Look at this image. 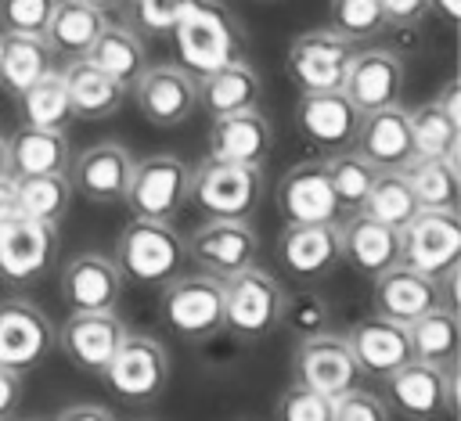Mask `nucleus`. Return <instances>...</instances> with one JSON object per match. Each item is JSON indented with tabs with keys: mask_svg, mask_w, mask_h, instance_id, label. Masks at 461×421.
Wrapping results in <instances>:
<instances>
[{
	"mask_svg": "<svg viewBox=\"0 0 461 421\" xmlns=\"http://www.w3.org/2000/svg\"><path fill=\"white\" fill-rule=\"evenodd\" d=\"M169 36H173V47H176V61L194 79H202V76L223 68L227 61L241 58V29L212 0H194L176 18Z\"/></svg>",
	"mask_w": 461,
	"mask_h": 421,
	"instance_id": "nucleus-1",
	"label": "nucleus"
},
{
	"mask_svg": "<svg viewBox=\"0 0 461 421\" xmlns=\"http://www.w3.org/2000/svg\"><path fill=\"white\" fill-rule=\"evenodd\" d=\"M162 324L184 342H209L223 331V277L198 270L169 277L158 299Z\"/></svg>",
	"mask_w": 461,
	"mask_h": 421,
	"instance_id": "nucleus-2",
	"label": "nucleus"
},
{
	"mask_svg": "<svg viewBox=\"0 0 461 421\" xmlns=\"http://www.w3.org/2000/svg\"><path fill=\"white\" fill-rule=\"evenodd\" d=\"M184 255H187V248H184V237L173 230V223L133 216L122 227L112 259L119 263L122 277L148 284V288H162L180 270Z\"/></svg>",
	"mask_w": 461,
	"mask_h": 421,
	"instance_id": "nucleus-3",
	"label": "nucleus"
},
{
	"mask_svg": "<svg viewBox=\"0 0 461 421\" xmlns=\"http://www.w3.org/2000/svg\"><path fill=\"white\" fill-rule=\"evenodd\" d=\"M281 302L285 288L267 270L241 266L223 277V331L256 342L281 327Z\"/></svg>",
	"mask_w": 461,
	"mask_h": 421,
	"instance_id": "nucleus-4",
	"label": "nucleus"
},
{
	"mask_svg": "<svg viewBox=\"0 0 461 421\" xmlns=\"http://www.w3.org/2000/svg\"><path fill=\"white\" fill-rule=\"evenodd\" d=\"M108 392L119 403L130 407H144L151 399L162 396L166 381H169V353L158 338L148 335H126L115 349V356L104 363L101 371Z\"/></svg>",
	"mask_w": 461,
	"mask_h": 421,
	"instance_id": "nucleus-5",
	"label": "nucleus"
},
{
	"mask_svg": "<svg viewBox=\"0 0 461 421\" xmlns=\"http://www.w3.org/2000/svg\"><path fill=\"white\" fill-rule=\"evenodd\" d=\"M191 198L205 216L249 219L263 198V166L205 158L191 169Z\"/></svg>",
	"mask_w": 461,
	"mask_h": 421,
	"instance_id": "nucleus-6",
	"label": "nucleus"
},
{
	"mask_svg": "<svg viewBox=\"0 0 461 421\" xmlns=\"http://www.w3.org/2000/svg\"><path fill=\"white\" fill-rule=\"evenodd\" d=\"M187 198H191V166L184 158L148 155L144 162H133L130 187L122 194L133 216L173 223Z\"/></svg>",
	"mask_w": 461,
	"mask_h": 421,
	"instance_id": "nucleus-7",
	"label": "nucleus"
},
{
	"mask_svg": "<svg viewBox=\"0 0 461 421\" xmlns=\"http://www.w3.org/2000/svg\"><path fill=\"white\" fill-rule=\"evenodd\" d=\"M58 245V223L11 212L0 219V281L11 288L36 284L50 270Z\"/></svg>",
	"mask_w": 461,
	"mask_h": 421,
	"instance_id": "nucleus-8",
	"label": "nucleus"
},
{
	"mask_svg": "<svg viewBox=\"0 0 461 421\" xmlns=\"http://www.w3.org/2000/svg\"><path fill=\"white\" fill-rule=\"evenodd\" d=\"M382 381L389 389L393 407L403 417L425 421L436 414H457V360L447 367H436V363L411 356Z\"/></svg>",
	"mask_w": 461,
	"mask_h": 421,
	"instance_id": "nucleus-9",
	"label": "nucleus"
},
{
	"mask_svg": "<svg viewBox=\"0 0 461 421\" xmlns=\"http://www.w3.org/2000/svg\"><path fill=\"white\" fill-rule=\"evenodd\" d=\"M353 58V40L342 32L328 29H306L288 43V79L295 83L299 94H317V90H342L346 68Z\"/></svg>",
	"mask_w": 461,
	"mask_h": 421,
	"instance_id": "nucleus-10",
	"label": "nucleus"
},
{
	"mask_svg": "<svg viewBox=\"0 0 461 421\" xmlns=\"http://www.w3.org/2000/svg\"><path fill=\"white\" fill-rule=\"evenodd\" d=\"M461 255V219L457 209H421L407 227H400V263L443 277Z\"/></svg>",
	"mask_w": 461,
	"mask_h": 421,
	"instance_id": "nucleus-11",
	"label": "nucleus"
},
{
	"mask_svg": "<svg viewBox=\"0 0 461 421\" xmlns=\"http://www.w3.org/2000/svg\"><path fill=\"white\" fill-rule=\"evenodd\" d=\"M292 378L324 396H339L357 385L360 367L353 360L346 335L313 331V335H303L292 349Z\"/></svg>",
	"mask_w": 461,
	"mask_h": 421,
	"instance_id": "nucleus-12",
	"label": "nucleus"
},
{
	"mask_svg": "<svg viewBox=\"0 0 461 421\" xmlns=\"http://www.w3.org/2000/svg\"><path fill=\"white\" fill-rule=\"evenodd\" d=\"M140 115L151 126H180L198 108V79L184 65H148L130 86Z\"/></svg>",
	"mask_w": 461,
	"mask_h": 421,
	"instance_id": "nucleus-13",
	"label": "nucleus"
},
{
	"mask_svg": "<svg viewBox=\"0 0 461 421\" xmlns=\"http://www.w3.org/2000/svg\"><path fill=\"white\" fill-rule=\"evenodd\" d=\"M54 345H58V331L40 306H32L29 299L0 302V363L4 367L25 374L40 367Z\"/></svg>",
	"mask_w": 461,
	"mask_h": 421,
	"instance_id": "nucleus-14",
	"label": "nucleus"
},
{
	"mask_svg": "<svg viewBox=\"0 0 461 421\" xmlns=\"http://www.w3.org/2000/svg\"><path fill=\"white\" fill-rule=\"evenodd\" d=\"M122 338L126 327L115 309H72L58 327V349L83 374H101Z\"/></svg>",
	"mask_w": 461,
	"mask_h": 421,
	"instance_id": "nucleus-15",
	"label": "nucleus"
},
{
	"mask_svg": "<svg viewBox=\"0 0 461 421\" xmlns=\"http://www.w3.org/2000/svg\"><path fill=\"white\" fill-rule=\"evenodd\" d=\"M295 126L306 144H313L321 155H331V151L353 148V137L360 126V108L346 97V90L299 94Z\"/></svg>",
	"mask_w": 461,
	"mask_h": 421,
	"instance_id": "nucleus-16",
	"label": "nucleus"
},
{
	"mask_svg": "<svg viewBox=\"0 0 461 421\" xmlns=\"http://www.w3.org/2000/svg\"><path fill=\"white\" fill-rule=\"evenodd\" d=\"M187 255L216 273V277H227L241 266H252L256 263V252H259V237L256 230L249 227V219H223V216H209V223H202L187 241H184Z\"/></svg>",
	"mask_w": 461,
	"mask_h": 421,
	"instance_id": "nucleus-17",
	"label": "nucleus"
},
{
	"mask_svg": "<svg viewBox=\"0 0 461 421\" xmlns=\"http://www.w3.org/2000/svg\"><path fill=\"white\" fill-rule=\"evenodd\" d=\"M403 79H407V68H403V58L396 50L364 47V50H353L346 79H342V90L364 115V112L396 104L400 94H403Z\"/></svg>",
	"mask_w": 461,
	"mask_h": 421,
	"instance_id": "nucleus-18",
	"label": "nucleus"
},
{
	"mask_svg": "<svg viewBox=\"0 0 461 421\" xmlns=\"http://www.w3.org/2000/svg\"><path fill=\"white\" fill-rule=\"evenodd\" d=\"M277 212L285 223H339L342 209L335 202V191L328 184L321 158H306L281 176Z\"/></svg>",
	"mask_w": 461,
	"mask_h": 421,
	"instance_id": "nucleus-19",
	"label": "nucleus"
},
{
	"mask_svg": "<svg viewBox=\"0 0 461 421\" xmlns=\"http://www.w3.org/2000/svg\"><path fill=\"white\" fill-rule=\"evenodd\" d=\"M281 266L299 281H321L342 263L339 223H285L277 237Z\"/></svg>",
	"mask_w": 461,
	"mask_h": 421,
	"instance_id": "nucleus-20",
	"label": "nucleus"
},
{
	"mask_svg": "<svg viewBox=\"0 0 461 421\" xmlns=\"http://www.w3.org/2000/svg\"><path fill=\"white\" fill-rule=\"evenodd\" d=\"M130 173H133V155L119 140H97L72 162L68 184L76 194H83L94 205H115L130 187Z\"/></svg>",
	"mask_w": 461,
	"mask_h": 421,
	"instance_id": "nucleus-21",
	"label": "nucleus"
},
{
	"mask_svg": "<svg viewBox=\"0 0 461 421\" xmlns=\"http://www.w3.org/2000/svg\"><path fill=\"white\" fill-rule=\"evenodd\" d=\"M353 151H360L375 169H403L414 158L411 112L400 101L364 112L357 137H353Z\"/></svg>",
	"mask_w": 461,
	"mask_h": 421,
	"instance_id": "nucleus-22",
	"label": "nucleus"
},
{
	"mask_svg": "<svg viewBox=\"0 0 461 421\" xmlns=\"http://www.w3.org/2000/svg\"><path fill=\"white\" fill-rule=\"evenodd\" d=\"M436 302H439V281L407 263H393L389 270L371 277V309L389 320L411 324Z\"/></svg>",
	"mask_w": 461,
	"mask_h": 421,
	"instance_id": "nucleus-23",
	"label": "nucleus"
},
{
	"mask_svg": "<svg viewBox=\"0 0 461 421\" xmlns=\"http://www.w3.org/2000/svg\"><path fill=\"white\" fill-rule=\"evenodd\" d=\"M122 295V270L112 255L79 252L61 270V299L68 309H115Z\"/></svg>",
	"mask_w": 461,
	"mask_h": 421,
	"instance_id": "nucleus-24",
	"label": "nucleus"
},
{
	"mask_svg": "<svg viewBox=\"0 0 461 421\" xmlns=\"http://www.w3.org/2000/svg\"><path fill=\"white\" fill-rule=\"evenodd\" d=\"M346 342H349V349H353V360H357L360 374L385 378V374H393L403 360H411L407 324L389 320V317H382V313H371V317L349 324Z\"/></svg>",
	"mask_w": 461,
	"mask_h": 421,
	"instance_id": "nucleus-25",
	"label": "nucleus"
},
{
	"mask_svg": "<svg viewBox=\"0 0 461 421\" xmlns=\"http://www.w3.org/2000/svg\"><path fill=\"white\" fill-rule=\"evenodd\" d=\"M274 144L270 119L259 108L216 115L209 126V158L220 162H241V166H263Z\"/></svg>",
	"mask_w": 461,
	"mask_h": 421,
	"instance_id": "nucleus-26",
	"label": "nucleus"
},
{
	"mask_svg": "<svg viewBox=\"0 0 461 421\" xmlns=\"http://www.w3.org/2000/svg\"><path fill=\"white\" fill-rule=\"evenodd\" d=\"M339 237H342V263H349L364 277H375L393 263H400V230L367 216L364 209L349 212L346 223H339Z\"/></svg>",
	"mask_w": 461,
	"mask_h": 421,
	"instance_id": "nucleus-27",
	"label": "nucleus"
},
{
	"mask_svg": "<svg viewBox=\"0 0 461 421\" xmlns=\"http://www.w3.org/2000/svg\"><path fill=\"white\" fill-rule=\"evenodd\" d=\"M65 90H68V104H72V119H108L122 108L126 101V86L115 83L104 68H97L90 58H68L65 68Z\"/></svg>",
	"mask_w": 461,
	"mask_h": 421,
	"instance_id": "nucleus-28",
	"label": "nucleus"
},
{
	"mask_svg": "<svg viewBox=\"0 0 461 421\" xmlns=\"http://www.w3.org/2000/svg\"><path fill=\"white\" fill-rule=\"evenodd\" d=\"M259 97H263V79L241 58H234L223 68H216V72L198 79V108L209 119L230 115V112H245V108H259Z\"/></svg>",
	"mask_w": 461,
	"mask_h": 421,
	"instance_id": "nucleus-29",
	"label": "nucleus"
},
{
	"mask_svg": "<svg viewBox=\"0 0 461 421\" xmlns=\"http://www.w3.org/2000/svg\"><path fill=\"white\" fill-rule=\"evenodd\" d=\"M65 169H68V137H65V130L22 126L7 140V176L65 173Z\"/></svg>",
	"mask_w": 461,
	"mask_h": 421,
	"instance_id": "nucleus-30",
	"label": "nucleus"
},
{
	"mask_svg": "<svg viewBox=\"0 0 461 421\" xmlns=\"http://www.w3.org/2000/svg\"><path fill=\"white\" fill-rule=\"evenodd\" d=\"M58 68V54L47 36L29 32H0V86L18 97L32 79Z\"/></svg>",
	"mask_w": 461,
	"mask_h": 421,
	"instance_id": "nucleus-31",
	"label": "nucleus"
},
{
	"mask_svg": "<svg viewBox=\"0 0 461 421\" xmlns=\"http://www.w3.org/2000/svg\"><path fill=\"white\" fill-rule=\"evenodd\" d=\"M90 58L97 68H104L115 83H122L126 90L133 86V79L148 68V54H144V36H137L130 25H115L104 22V29L97 32V40L90 43V50L83 54Z\"/></svg>",
	"mask_w": 461,
	"mask_h": 421,
	"instance_id": "nucleus-32",
	"label": "nucleus"
},
{
	"mask_svg": "<svg viewBox=\"0 0 461 421\" xmlns=\"http://www.w3.org/2000/svg\"><path fill=\"white\" fill-rule=\"evenodd\" d=\"M104 22H108V14L83 0H58L43 36L54 47V54L68 61V58H83L90 50V43L104 29Z\"/></svg>",
	"mask_w": 461,
	"mask_h": 421,
	"instance_id": "nucleus-33",
	"label": "nucleus"
},
{
	"mask_svg": "<svg viewBox=\"0 0 461 421\" xmlns=\"http://www.w3.org/2000/svg\"><path fill=\"white\" fill-rule=\"evenodd\" d=\"M407 338H411V356L414 360H425V363H436V367L454 363L457 360V342H461L457 309L436 302L432 309H425L421 317H414L407 324Z\"/></svg>",
	"mask_w": 461,
	"mask_h": 421,
	"instance_id": "nucleus-34",
	"label": "nucleus"
},
{
	"mask_svg": "<svg viewBox=\"0 0 461 421\" xmlns=\"http://www.w3.org/2000/svg\"><path fill=\"white\" fill-rule=\"evenodd\" d=\"M11 191H14V212L43 223H61L72 202V184L65 173L11 176Z\"/></svg>",
	"mask_w": 461,
	"mask_h": 421,
	"instance_id": "nucleus-35",
	"label": "nucleus"
},
{
	"mask_svg": "<svg viewBox=\"0 0 461 421\" xmlns=\"http://www.w3.org/2000/svg\"><path fill=\"white\" fill-rule=\"evenodd\" d=\"M411 191L421 209H457L461 202V176H457V155L447 158H411L403 166Z\"/></svg>",
	"mask_w": 461,
	"mask_h": 421,
	"instance_id": "nucleus-36",
	"label": "nucleus"
},
{
	"mask_svg": "<svg viewBox=\"0 0 461 421\" xmlns=\"http://www.w3.org/2000/svg\"><path fill=\"white\" fill-rule=\"evenodd\" d=\"M25 126H43V130H65L72 122V104H68V90H65V76L61 68L43 72L40 79H32L22 94H18Z\"/></svg>",
	"mask_w": 461,
	"mask_h": 421,
	"instance_id": "nucleus-37",
	"label": "nucleus"
},
{
	"mask_svg": "<svg viewBox=\"0 0 461 421\" xmlns=\"http://www.w3.org/2000/svg\"><path fill=\"white\" fill-rule=\"evenodd\" d=\"M360 209L367 216L396 227V230L407 227L421 212V205H418V198H414L411 180H407L403 169H378V176H375V184H371V191H367V198H364Z\"/></svg>",
	"mask_w": 461,
	"mask_h": 421,
	"instance_id": "nucleus-38",
	"label": "nucleus"
},
{
	"mask_svg": "<svg viewBox=\"0 0 461 421\" xmlns=\"http://www.w3.org/2000/svg\"><path fill=\"white\" fill-rule=\"evenodd\" d=\"M324 162V173H328V184L335 191V202L342 212H357L378 176V169L353 148H342V151H331L321 158Z\"/></svg>",
	"mask_w": 461,
	"mask_h": 421,
	"instance_id": "nucleus-39",
	"label": "nucleus"
},
{
	"mask_svg": "<svg viewBox=\"0 0 461 421\" xmlns=\"http://www.w3.org/2000/svg\"><path fill=\"white\" fill-rule=\"evenodd\" d=\"M414 158H447L461 148V122L450 119L436 101H425L411 112Z\"/></svg>",
	"mask_w": 461,
	"mask_h": 421,
	"instance_id": "nucleus-40",
	"label": "nucleus"
},
{
	"mask_svg": "<svg viewBox=\"0 0 461 421\" xmlns=\"http://www.w3.org/2000/svg\"><path fill=\"white\" fill-rule=\"evenodd\" d=\"M328 18H331V29L353 43L371 40L385 29V14L378 0H328Z\"/></svg>",
	"mask_w": 461,
	"mask_h": 421,
	"instance_id": "nucleus-41",
	"label": "nucleus"
},
{
	"mask_svg": "<svg viewBox=\"0 0 461 421\" xmlns=\"http://www.w3.org/2000/svg\"><path fill=\"white\" fill-rule=\"evenodd\" d=\"M194 0H122L126 25L137 36H169L176 18L191 7Z\"/></svg>",
	"mask_w": 461,
	"mask_h": 421,
	"instance_id": "nucleus-42",
	"label": "nucleus"
},
{
	"mask_svg": "<svg viewBox=\"0 0 461 421\" xmlns=\"http://www.w3.org/2000/svg\"><path fill=\"white\" fill-rule=\"evenodd\" d=\"M331 309H328V299L321 291H285V302H281V324H288L295 331V338L303 335H313V331H324Z\"/></svg>",
	"mask_w": 461,
	"mask_h": 421,
	"instance_id": "nucleus-43",
	"label": "nucleus"
},
{
	"mask_svg": "<svg viewBox=\"0 0 461 421\" xmlns=\"http://www.w3.org/2000/svg\"><path fill=\"white\" fill-rule=\"evenodd\" d=\"M281 421H331V396L292 381L281 396H277V410Z\"/></svg>",
	"mask_w": 461,
	"mask_h": 421,
	"instance_id": "nucleus-44",
	"label": "nucleus"
},
{
	"mask_svg": "<svg viewBox=\"0 0 461 421\" xmlns=\"http://www.w3.org/2000/svg\"><path fill=\"white\" fill-rule=\"evenodd\" d=\"M58 0H0V32L43 36Z\"/></svg>",
	"mask_w": 461,
	"mask_h": 421,
	"instance_id": "nucleus-45",
	"label": "nucleus"
},
{
	"mask_svg": "<svg viewBox=\"0 0 461 421\" xmlns=\"http://www.w3.org/2000/svg\"><path fill=\"white\" fill-rule=\"evenodd\" d=\"M385 417H389L385 403L357 385L331 396V421H385Z\"/></svg>",
	"mask_w": 461,
	"mask_h": 421,
	"instance_id": "nucleus-46",
	"label": "nucleus"
},
{
	"mask_svg": "<svg viewBox=\"0 0 461 421\" xmlns=\"http://www.w3.org/2000/svg\"><path fill=\"white\" fill-rule=\"evenodd\" d=\"M385 25L393 29H414L429 18V0H378Z\"/></svg>",
	"mask_w": 461,
	"mask_h": 421,
	"instance_id": "nucleus-47",
	"label": "nucleus"
},
{
	"mask_svg": "<svg viewBox=\"0 0 461 421\" xmlns=\"http://www.w3.org/2000/svg\"><path fill=\"white\" fill-rule=\"evenodd\" d=\"M22 403V374L0 363V417H11Z\"/></svg>",
	"mask_w": 461,
	"mask_h": 421,
	"instance_id": "nucleus-48",
	"label": "nucleus"
},
{
	"mask_svg": "<svg viewBox=\"0 0 461 421\" xmlns=\"http://www.w3.org/2000/svg\"><path fill=\"white\" fill-rule=\"evenodd\" d=\"M58 417H61V421H112L115 414H112L108 407H101V403H76V407L61 410Z\"/></svg>",
	"mask_w": 461,
	"mask_h": 421,
	"instance_id": "nucleus-49",
	"label": "nucleus"
},
{
	"mask_svg": "<svg viewBox=\"0 0 461 421\" xmlns=\"http://www.w3.org/2000/svg\"><path fill=\"white\" fill-rule=\"evenodd\" d=\"M457 94H461V90H457V79H447L432 101H436V104H439V108H443L450 119H457V122H461V104H457Z\"/></svg>",
	"mask_w": 461,
	"mask_h": 421,
	"instance_id": "nucleus-50",
	"label": "nucleus"
},
{
	"mask_svg": "<svg viewBox=\"0 0 461 421\" xmlns=\"http://www.w3.org/2000/svg\"><path fill=\"white\" fill-rule=\"evenodd\" d=\"M429 11H436L447 25H457L461 22V0H429Z\"/></svg>",
	"mask_w": 461,
	"mask_h": 421,
	"instance_id": "nucleus-51",
	"label": "nucleus"
},
{
	"mask_svg": "<svg viewBox=\"0 0 461 421\" xmlns=\"http://www.w3.org/2000/svg\"><path fill=\"white\" fill-rule=\"evenodd\" d=\"M14 212V191H11V176L0 180V219H7Z\"/></svg>",
	"mask_w": 461,
	"mask_h": 421,
	"instance_id": "nucleus-52",
	"label": "nucleus"
},
{
	"mask_svg": "<svg viewBox=\"0 0 461 421\" xmlns=\"http://www.w3.org/2000/svg\"><path fill=\"white\" fill-rule=\"evenodd\" d=\"M83 4H90V7H97V11H122V0H83Z\"/></svg>",
	"mask_w": 461,
	"mask_h": 421,
	"instance_id": "nucleus-53",
	"label": "nucleus"
},
{
	"mask_svg": "<svg viewBox=\"0 0 461 421\" xmlns=\"http://www.w3.org/2000/svg\"><path fill=\"white\" fill-rule=\"evenodd\" d=\"M7 176V140L0 137V180Z\"/></svg>",
	"mask_w": 461,
	"mask_h": 421,
	"instance_id": "nucleus-54",
	"label": "nucleus"
},
{
	"mask_svg": "<svg viewBox=\"0 0 461 421\" xmlns=\"http://www.w3.org/2000/svg\"><path fill=\"white\" fill-rule=\"evenodd\" d=\"M267 4H274V0H267Z\"/></svg>",
	"mask_w": 461,
	"mask_h": 421,
	"instance_id": "nucleus-55",
	"label": "nucleus"
}]
</instances>
